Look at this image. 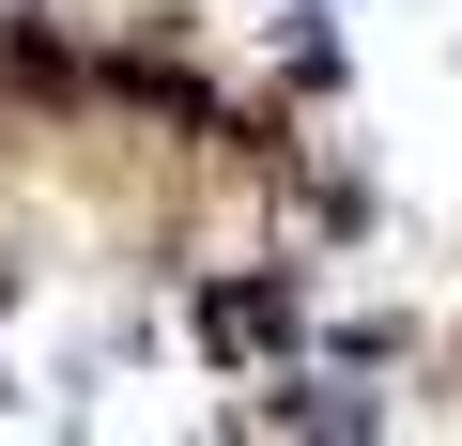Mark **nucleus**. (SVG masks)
<instances>
[{"mask_svg":"<svg viewBox=\"0 0 462 446\" xmlns=\"http://www.w3.org/2000/svg\"><path fill=\"white\" fill-rule=\"evenodd\" d=\"M293 339V278H231V293H200V354H278Z\"/></svg>","mask_w":462,"mask_h":446,"instance_id":"f257e3e1","label":"nucleus"},{"mask_svg":"<svg viewBox=\"0 0 462 446\" xmlns=\"http://www.w3.org/2000/svg\"><path fill=\"white\" fill-rule=\"evenodd\" d=\"M0 400H16V369H0Z\"/></svg>","mask_w":462,"mask_h":446,"instance_id":"f03ea898","label":"nucleus"}]
</instances>
